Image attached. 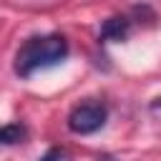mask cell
Wrapping results in <instances>:
<instances>
[{"mask_svg":"<svg viewBox=\"0 0 161 161\" xmlns=\"http://www.w3.org/2000/svg\"><path fill=\"white\" fill-rule=\"evenodd\" d=\"M131 30H133V18L131 15H111L101 23L98 40L101 43H123V40H128Z\"/></svg>","mask_w":161,"mask_h":161,"instance_id":"obj_3","label":"cell"},{"mask_svg":"<svg viewBox=\"0 0 161 161\" xmlns=\"http://www.w3.org/2000/svg\"><path fill=\"white\" fill-rule=\"evenodd\" d=\"M28 138V126L23 121H10L0 126V146H18Z\"/></svg>","mask_w":161,"mask_h":161,"instance_id":"obj_4","label":"cell"},{"mask_svg":"<svg viewBox=\"0 0 161 161\" xmlns=\"http://www.w3.org/2000/svg\"><path fill=\"white\" fill-rule=\"evenodd\" d=\"M68 156H70V153H68L65 148H60V146H53V148H48V151H45L40 158H43V161H50V158H68Z\"/></svg>","mask_w":161,"mask_h":161,"instance_id":"obj_5","label":"cell"},{"mask_svg":"<svg viewBox=\"0 0 161 161\" xmlns=\"http://www.w3.org/2000/svg\"><path fill=\"white\" fill-rule=\"evenodd\" d=\"M108 121V106L103 101H96V98H88V101H80L78 106L70 108L68 113V131L75 133V136H91V133H98Z\"/></svg>","mask_w":161,"mask_h":161,"instance_id":"obj_2","label":"cell"},{"mask_svg":"<svg viewBox=\"0 0 161 161\" xmlns=\"http://www.w3.org/2000/svg\"><path fill=\"white\" fill-rule=\"evenodd\" d=\"M70 53L68 38L60 33H45V35H30L23 40V45L15 50L13 70L23 80H28L38 70H48L60 65Z\"/></svg>","mask_w":161,"mask_h":161,"instance_id":"obj_1","label":"cell"},{"mask_svg":"<svg viewBox=\"0 0 161 161\" xmlns=\"http://www.w3.org/2000/svg\"><path fill=\"white\" fill-rule=\"evenodd\" d=\"M151 108L158 111V108H161V98H153V101H151Z\"/></svg>","mask_w":161,"mask_h":161,"instance_id":"obj_6","label":"cell"}]
</instances>
